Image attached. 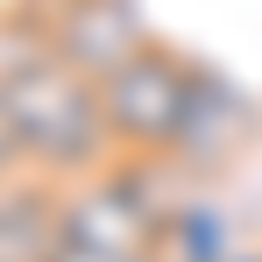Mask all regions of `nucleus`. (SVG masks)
Listing matches in <instances>:
<instances>
[{
  "instance_id": "obj_1",
  "label": "nucleus",
  "mask_w": 262,
  "mask_h": 262,
  "mask_svg": "<svg viewBox=\"0 0 262 262\" xmlns=\"http://www.w3.org/2000/svg\"><path fill=\"white\" fill-rule=\"evenodd\" d=\"M0 99H7V121L21 142V170L78 184L121 156L106 106H99V78L71 71L36 29H21L7 14H0Z\"/></svg>"
},
{
  "instance_id": "obj_2",
  "label": "nucleus",
  "mask_w": 262,
  "mask_h": 262,
  "mask_svg": "<svg viewBox=\"0 0 262 262\" xmlns=\"http://www.w3.org/2000/svg\"><path fill=\"white\" fill-rule=\"evenodd\" d=\"M191 99H199V57L170 50L163 36L142 43L128 64H114L99 78V106H106L114 149L142 156V163H170L177 156V135L191 121Z\"/></svg>"
},
{
  "instance_id": "obj_3",
  "label": "nucleus",
  "mask_w": 262,
  "mask_h": 262,
  "mask_svg": "<svg viewBox=\"0 0 262 262\" xmlns=\"http://www.w3.org/2000/svg\"><path fill=\"white\" fill-rule=\"evenodd\" d=\"M43 43L71 64V71H85V78H106L114 64H128L142 43H156L149 36V14H142V0H57L43 21Z\"/></svg>"
},
{
  "instance_id": "obj_4",
  "label": "nucleus",
  "mask_w": 262,
  "mask_h": 262,
  "mask_svg": "<svg viewBox=\"0 0 262 262\" xmlns=\"http://www.w3.org/2000/svg\"><path fill=\"white\" fill-rule=\"evenodd\" d=\"M255 135H262L255 92L241 85V78H227L220 64L199 57V99H191V121H184L177 156L163 163V170H220V163H234Z\"/></svg>"
},
{
  "instance_id": "obj_5",
  "label": "nucleus",
  "mask_w": 262,
  "mask_h": 262,
  "mask_svg": "<svg viewBox=\"0 0 262 262\" xmlns=\"http://www.w3.org/2000/svg\"><path fill=\"white\" fill-rule=\"evenodd\" d=\"M64 227V184L36 170L0 177V262H50Z\"/></svg>"
},
{
  "instance_id": "obj_6",
  "label": "nucleus",
  "mask_w": 262,
  "mask_h": 262,
  "mask_svg": "<svg viewBox=\"0 0 262 262\" xmlns=\"http://www.w3.org/2000/svg\"><path fill=\"white\" fill-rule=\"evenodd\" d=\"M234 213L213 199H170L163 227V262H234Z\"/></svg>"
},
{
  "instance_id": "obj_7",
  "label": "nucleus",
  "mask_w": 262,
  "mask_h": 262,
  "mask_svg": "<svg viewBox=\"0 0 262 262\" xmlns=\"http://www.w3.org/2000/svg\"><path fill=\"white\" fill-rule=\"evenodd\" d=\"M21 170V142H14V121H7V99H0V177Z\"/></svg>"
},
{
  "instance_id": "obj_8",
  "label": "nucleus",
  "mask_w": 262,
  "mask_h": 262,
  "mask_svg": "<svg viewBox=\"0 0 262 262\" xmlns=\"http://www.w3.org/2000/svg\"><path fill=\"white\" fill-rule=\"evenodd\" d=\"M234 262H262V255H255V248H241V255H234Z\"/></svg>"
}]
</instances>
